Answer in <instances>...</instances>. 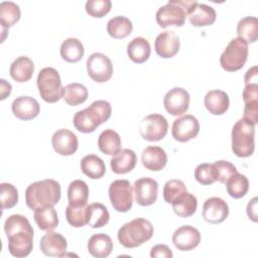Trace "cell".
<instances>
[{
	"instance_id": "obj_1",
	"label": "cell",
	"mask_w": 258,
	"mask_h": 258,
	"mask_svg": "<svg viewBox=\"0 0 258 258\" xmlns=\"http://www.w3.org/2000/svg\"><path fill=\"white\" fill-rule=\"evenodd\" d=\"M9 253L17 258L26 257L33 248V229L26 217L11 215L4 223Z\"/></svg>"
},
{
	"instance_id": "obj_2",
	"label": "cell",
	"mask_w": 258,
	"mask_h": 258,
	"mask_svg": "<svg viewBox=\"0 0 258 258\" xmlns=\"http://www.w3.org/2000/svg\"><path fill=\"white\" fill-rule=\"evenodd\" d=\"M60 200V184L51 178L37 180L29 184L25 190V202L29 209L53 207Z\"/></svg>"
},
{
	"instance_id": "obj_3",
	"label": "cell",
	"mask_w": 258,
	"mask_h": 258,
	"mask_svg": "<svg viewBox=\"0 0 258 258\" xmlns=\"http://www.w3.org/2000/svg\"><path fill=\"white\" fill-rule=\"evenodd\" d=\"M112 108L108 101L98 100L88 108L78 111L74 116V126L82 133H91L101 124L109 120Z\"/></svg>"
},
{
	"instance_id": "obj_4",
	"label": "cell",
	"mask_w": 258,
	"mask_h": 258,
	"mask_svg": "<svg viewBox=\"0 0 258 258\" xmlns=\"http://www.w3.org/2000/svg\"><path fill=\"white\" fill-rule=\"evenodd\" d=\"M153 232V226L148 220L136 218L121 226L117 238L123 247L136 248L150 240Z\"/></svg>"
},
{
	"instance_id": "obj_5",
	"label": "cell",
	"mask_w": 258,
	"mask_h": 258,
	"mask_svg": "<svg viewBox=\"0 0 258 258\" xmlns=\"http://www.w3.org/2000/svg\"><path fill=\"white\" fill-rule=\"evenodd\" d=\"M196 0H170L165 5L158 8L156 12V22L161 28L167 26H182L186 15L195 7Z\"/></svg>"
},
{
	"instance_id": "obj_6",
	"label": "cell",
	"mask_w": 258,
	"mask_h": 258,
	"mask_svg": "<svg viewBox=\"0 0 258 258\" xmlns=\"http://www.w3.org/2000/svg\"><path fill=\"white\" fill-rule=\"evenodd\" d=\"M232 150L238 157H248L255 149V125L245 118L239 119L232 129Z\"/></svg>"
},
{
	"instance_id": "obj_7",
	"label": "cell",
	"mask_w": 258,
	"mask_h": 258,
	"mask_svg": "<svg viewBox=\"0 0 258 258\" xmlns=\"http://www.w3.org/2000/svg\"><path fill=\"white\" fill-rule=\"evenodd\" d=\"M37 88L40 97L47 103H56L63 98L64 88L58 72L53 68H43L37 76Z\"/></svg>"
},
{
	"instance_id": "obj_8",
	"label": "cell",
	"mask_w": 258,
	"mask_h": 258,
	"mask_svg": "<svg viewBox=\"0 0 258 258\" xmlns=\"http://www.w3.org/2000/svg\"><path fill=\"white\" fill-rule=\"evenodd\" d=\"M248 43L242 38H233L220 56V64L227 72L241 70L248 57Z\"/></svg>"
},
{
	"instance_id": "obj_9",
	"label": "cell",
	"mask_w": 258,
	"mask_h": 258,
	"mask_svg": "<svg viewBox=\"0 0 258 258\" xmlns=\"http://www.w3.org/2000/svg\"><path fill=\"white\" fill-rule=\"evenodd\" d=\"M109 198L114 210L128 212L133 205V188L127 179L114 180L109 186Z\"/></svg>"
},
{
	"instance_id": "obj_10",
	"label": "cell",
	"mask_w": 258,
	"mask_h": 258,
	"mask_svg": "<svg viewBox=\"0 0 258 258\" xmlns=\"http://www.w3.org/2000/svg\"><path fill=\"white\" fill-rule=\"evenodd\" d=\"M168 130L167 120L160 114H150L142 119L139 132L143 139L151 142L163 139Z\"/></svg>"
},
{
	"instance_id": "obj_11",
	"label": "cell",
	"mask_w": 258,
	"mask_h": 258,
	"mask_svg": "<svg viewBox=\"0 0 258 258\" xmlns=\"http://www.w3.org/2000/svg\"><path fill=\"white\" fill-rule=\"evenodd\" d=\"M87 73L93 81L106 83L113 75L112 61L102 52L92 53L87 59Z\"/></svg>"
},
{
	"instance_id": "obj_12",
	"label": "cell",
	"mask_w": 258,
	"mask_h": 258,
	"mask_svg": "<svg viewBox=\"0 0 258 258\" xmlns=\"http://www.w3.org/2000/svg\"><path fill=\"white\" fill-rule=\"evenodd\" d=\"M200 132V123L192 115H184L175 119L172 123V137L179 142H186L198 136Z\"/></svg>"
},
{
	"instance_id": "obj_13",
	"label": "cell",
	"mask_w": 258,
	"mask_h": 258,
	"mask_svg": "<svg viewBox=\"0 0 258 258\" xmlns=\"http://www.w3.org/2000/svg\"><path fill=\"white\" fill-rule=\"evenodd\" d=\"M189 94L182 88H172L169 90L164 98L163 105L167 113L172 116H181L184 114L189 107Z\"/></svg>"
},
{
	"instance_id": "obj_14",
	"label": "cell",
	"mask_w": 258,
	"mask_h": 258,
	"mask_svg": "<svg viewBox=\"0 0 258 258\" xmlns=\"http://www.w3.org/2000/svg\"><path fill=\"white\" fill-rule=\"evenodd\" d=\"M135 201L139 206L147 207L153 205L157 200L158 183L151 177H141L133 184Z\"/></svg>"
},
{
	"instance_id": "obj_15",
	"label": "cell",
	"mask_w": 258,
	"mask_h": 258,
	"mask_svg": "<svg viewBox=\"0 0 258 258\" xmlns=\"http://www.w3.org/2000/svg\"><path fill=\"white\" fill-rule=\"evenodd\" d=\"M51 144L54 151L63 156L74 154L79 147V141L76 134L66 128L58 129L53 133Z\"/></svg>"
},
{
	"instance_id": "obj_16",
	"label": "cell",
	"mask_w": 258,
	"mask_h": 258,
	"mask_svg": "<svg viewBox=\"0 0 258 258\" xmlns=\"http://www.w3.org/2000/svg\"><path fill=\"white\" fill-rule=\"evenodd\" d=\"M229 215L228 204L221 198L212 197L208 199L203 206V218L210 224H220L224 222Z\"/></svg>"
},
{
	"instance_id": "obj_17",
	"label": "cell",
	"mask_w": 258,
	"mask_h": 258,
	"mask_svg": "<svg viewBox=\"0 0 258 258\" xmlns=\"http://www.w3.org/2000/svg\"><path fill=\"white\" fill-rule=\"evenodd\" d=\"M200 242L201 234L199 230L189 225L179 227L172 235V243L180 251H190L198 247Z\"/></svg>"
},
{
	"instance_id": "obj_18",
	"label": "cell",
	"mask_w": 258,
	"mask_h": 258,
	"mask_svg": "<svg viewBox=\"0 0 258 258\" xmlns=\"http://www.w3.org/2000/svg\"><path fill=\"white\" fill-rule=\"evenodd\" d=\"M179 37L172 30H165L159 33L154 41V49L156 53L163 58L174 56L179 50Z\"/></svg>"
},
{
	"instance_id": "obj_19",
	"label": "cell",
	"mask_w": 258,
	"mask_h": 258,
	"mask_svg": "<svg viewBox=\"0 0 258 258\" xmlns=\"http://www.w3.org/2000/svg\"><path fill=\"white\" fill-rule=\"evenodd\" d=\"M41 252L49 257H62L67 251L68 242L66 238L56 232L48 231L40 239Z\"/></svg>"
},
{
	"instance_id": "obj_20",
	"label": "cell",
	"mask_w": 258,
	"mask_h": 258,
	"mask_svg": "<svg viewBox=\"0 0 258 258\" xmlns=\"http://www.w3.org/2000/svg\"><path fill=\"white\" fill-rule=\"evenodd\" d=\"M11 110L16 118L27 121L37 117L40 112V105L32 97L21 96L14 99L11 105Z\"/></svg>"
},
{
	"instance_id": "obj_21",
	"label": "cell",
	"mask_w": 258,
	"mask_h": 258,
	"mask_svg": "<svg viewBox=\"0 0 258 258\" xmlns=\"http://www.w3.org/2000/svg\"><path fill=\"white\" fill-rule=\"evenodd\" d=\"M141 162L146 169L159 171L167 163V155L163 148L159 146H148L141 154Z\"/></svg>"
},
{
	"instance_id": "obj_22",
	"label": "cell",
	"mask_w": 258,
	"mask_h": 258,
	"mask_svg": "<svg viewBox=\"0 0 258 258\" xmlns=\"http://www.w3.org/2000/svg\"><path fill=\"white\" fill-rule=\"evenodd\" d=\"M137 162L136 153L128 148H124L117 152L110 160V166L114 173L124 174L134 169Z\"/></svg>"
},
{
	"instance_id": "obj_23",
	"label": "cell",
	"mask_w": 258,
	"mask_h": 258,
	"mask_svg": "<svg viewBox=\"0 0 258 258\" xmlns=\"http://www.w3.org/2000/svg\"><path fill=\"white\" fill-rule=\"evenodd\" d=\"M204 103L211 114L223 115L229 109L230 100L226 92L222 90H212L206 94Z\"/></svg>"
},
{
	"instance_id": "obj_24",
	"label": "cell",
	"mask_w": 258,
	"mask_h": 258,
	"mask_svg": "<svg viewBox=\"0 0 258 258\" xmlns=\"http://www.w3.org/2000/svg\"><path fill=\"white\" fill-rule=\"evenodd\" d=\"M187 16L192 26L202 27L212 25L216 21L217 13L213 7L203 3H197Z\"/></svg>"
},
{
	"instance_id": "obj_25",
	"label": "cell",
	"mask_w": 258,
	"mask_h": 258,
	"mask_svg": "<svg viewBox=\"0 0 258 258\" xmlns=\"http://www.w3.org/2000/svg\"><path fill=\"white\" fill-rule=\"evenodd\" d=\"M113 250V241L110 236L99 233L91 236L88 242L89 253L96 258H106Z\"/></svg>"
},
{
	"instance_id": "obj_26",
	"label": "cell",
	"mask_w": 258,
	"mask_h": 258,
	"mask_svg": "<svg viewBox=\"0 0 258 258\" xmlns=\"http://www.w3.org/2000/svg\"><path fill=\"white\" fill-rule=\"evenodd\" d=\"M34 72L33 61L27 56H19L10 66L9 74L18 83H24L32 78Z\"/></svg>"
},
{
	"instance_id": "obj_27",
	"label": "cell",
	"mask_w": 258,
	"mask_h": 258,
	"mask_svg": "<svg viewBox=\"0 0 258 258\" xmlns=\"http://www.w3.org/2000/svg\"><path fill=\"white\" fill-rule=\"evenodd\" d=\"M150 44L144 37H134L127 45V54L129 58L136 63L146 61L150 56Z\"/></svg>"
},
{
	"instance_id": "obj_28",
	"label": "cell",
	"mask_w": 258,
	"mask_h": 258,
	"mask_svg": "<svg viewBox=\"0 0 258 258\" xmlns=\"http://www.w3.org/2000/svg\"><path fill=\"white\" fill-rule=\"evenodd\" d=\"M89 186L82 179L73 180L68 187V201L72 207H82L88 205Z\"/></svg>"
},
{
	"instance_id": "obj_29",
	"label": "cell",
	"mask_w": 258,
	"mask_h": 258,
	"mask_svg": "<svg viewBox=\"0 0 258 258\" xmlns=\"http://www.w3.org/2000/svg\"><path fill=\"white\" fill-rule=\"evenodd\" d=\"M98 147L107 155H115L121 150V137L113 129H106L98 138Z\"/></svg>"
},
{
	"instance_id": "obj_30",
	"label": "cell",
	"mask_w": 258,
	"mask_h": 258,
	"mask_svg": "<svg viewBox=\"0 0 258 258\" xmlns=\"http://www.w3.org/2000/svg\"><path fill=\"white\" fill-rule=\"evenodd\" d=\"M80 165L83 173L92 179L101 178L106 172V165L104 161L95 154H88L84 156Z\"/></svg>"
},
{
	"instance_id": "obj_31",
	"label": "cell",
	"mask_w": 258,
	"mask_h": 258,
	"mask_svg": "<svg viewBox=\"0 0 258 258\" xmlns=\"http://www.w3.org/2000/svg\"><path fill=\"white\" fill-rule=\"evenodd\" d=\"M172 210L178 217L188 218L192 216L198 208V200L190 192H184L172 203Z\"/></svg>"
},
{
	"instance_id": "obj_32",
	"label": "cell",
	"mask_w": 258,
	"mask_h": 258,
	"mask_svg": "<svg viewBox=\"0 0 258 258\" xmlns=\"http://www.w3.org/2000/svg\"><path fill=\"white\" fill-rule=\"evenodd\" d=\"M84 45L78 38H67L60 45V56L68 62H77L81 60L84 56Z\"/></svg>"
},
{
	"instance_id": "obj_33",
	"label": "cell",
	"mask_w": 258,
	"mask_h": 258,
	"mask_svg": "<svg viewBox=\"0 0 258 258\" xmlns=\"http://www.w3.org/2000/svg\"><path fill=\"white\" fill-rule=\"evenodd\" d=\"M33 218L37 227L42 231H52L58 225L57 213L53 207H46L35 210Z\"/></svg>"
},
{
	"instance_id": "obj_34",
	"label": "cell",
	"mask_w": 258,
	"mask_h": 258,
	"mask_svg": "<svg viewBox=\"0 0 258 258\" xmlns=\"http://www.w3.org/2000/svg\"><path fill=\"white\" fill-rule=\"evenodd\" d=\"M133 29L131 20L125 16H115L107 23V31L110 36L116 39L127 37Z\"/></svg>"
},
{
	"instance_id": "obj_35",
	"label": "cell",
	"mask_w": 258,
	"mask_h": 258,
	"mask_svg": "<svg viewBox=\"0 0 258 258\" xmlns=\"http://www.w3.org/2000/svg\"><path fill=\"white\" fill-rule=\"evenodd\" d=\"M237 34L247 43H252L258 37V20L254 16H246L237 24Z\"/></svg>"
},
{
	"instance_id": "obj_36",
	"label": "cell",
	"mask_w": 258,
	"mask_h": 258,
	"mask_svg": "<svg viewBox=\"0 0 258 258\" xmlns=\"http://www.w3.org/2000/svg\"><path fill=\"white\" fill-rule=\"evenodd\" d=\"M21 16L19 6L12 1H4L0 4V23L6 29L19 21Z\"/></svg>"
},
{
	"instance_id": "obj_37",
	"label": "cell",
	"mask_w": 258,
	"mask_h": 258,
	"mask_svg": "<svg viewBox=\"0 0 258 258\" xmlns=\"http://www.w3.org/2000/svg\"><path fill=\"white\" fill-rule=\"evenodd\" d=\"M89 96L88 89L79 83H72L64 87L63 100L70 106H78L83 104Z\"/></svg>"
},
{
	"instance_id": "obj_38",
	"label": "cell",
	"mask_w": 258,
	"mask_h": 258,
	"mask_svg": "<svg viewBox=\"0 0 258 258\" xmlns=\"http://www.w3.org/2000/svg\"><path fill=\"white\" fill-rule=\"evenodd\" d=\"M66 218L71 226L75 228L84 227L89 222L90 205L82 207H72L69 205L66 209Z\"/></svg>"
},
{
	"instance_id": "obj_39",
	"label": "cell",
	"mask_w": 258,
	"mask_h": 258,
	"mask_svg": "<svg viewBox=\"0 0 258 258\" xmlns=\"http://www.w3.org/2000/svg\"><path fill=\"white\" fill-rule=\"evenodd\" d=\"M227 191L230 197L234 199L243 198L249 189V180L248 178L241 173L233 174L225 183Z\"/></svg>"
},
{
	"instance_id": "obj_40",
	"label": "cell",
	"mask_w": 258,
	"mask_h": 258,
	"mask_svg": "<svg viewBox=\"0 0 258 258\" xmlns=\"http://www.w3.org/2000/svg\"><path fill=\"white\" fill-rule=\"evenodd\" d=\"M110 219V214L108 209L100 203H94L90 205V218L89 226L92 228H101L105 226Z\"/></svg>"
},
{
	"instance_id": "obj_41",
	"label": "cell",
	"mask_w": 258,
	"mask_h": 258,
	"mask_svg": "<svg viewBox=\"0 0 258 258\" xmlns=\"http://www.w3.org/2000/svg\"><path fill=\"white\" fill-rule=\"evenodd\" d=\"M186 187L183 181L179 179L167 180L163 186V199L166 203L171 204L174 200L186 192Z\"/></svg>"
},
{
	"instance_id": "obj_42",
	"label": "cell",
	"mask_w": 258,
	"mask_h": 258,
	"mask_svg": "<svg viewBox=\"0 0 258 258\" xmlns=\"http://www.w3.org/2000/svg\"><path fill=\"white\" fill-rule=\"evenodd\" d=\"M215 178L221 183H226L227 180L235 173H237L236 166L227 160H218L213 163Z\"/></svg>"
},
{
	"instance_id": "obj_43",
	"label": "cell",
	"mask_w": 258,
	"mask_h": 258,
	"mask_svg": "<svg viewBox=\"0 0 258 258\" xmlns=\"http://www.w3.org/2000/svg\"><path fill=\"white\" fill-rule=\"evenodd\" d=\"M112 3L110 0H88L85 8L87 13L95 18H101L111 10Z\"/></svg>"
},
{
	"instance_id": "obj_44",
	"label": "cell",
	"mask_w": 258,
	"mask_h": 258,
	"mask_svg": "<svg viewBox=\"0 0 258 258\" xmlns=\"http://www.w3.org/2000/svg\"><path fill=\"white\" fill-rule=\"evenodd\" d=\"M1 206L2 209H11L18 202V191L16 187L8 182L1 183Z\"/></svg>"
},
{
	"instance_id": "obj_45",
	"label": "cell",
	"mask_w": 258,
	"mask_h": 258,
	"mask_svg": "<svg viewBox=\"0 0 258 258\" xmlns=\"http://www.w3.org/2000/svg\"><path fill=\"white\" fill-rule=\"evenodd\" d=\"M195 178L203 185H210L216 181L213 163H201L195 169Z\"/></svg>"
},
{
	"instance_id": "obj_46",
	"label": "cell",
	"mask_w": 258,
	"mask_h": 258,
	"mask_svg": "<svg viewBox=\"0 0 258 258\" xmlns=\"http://www.w3.org/2000/svg\"><path fill=\"white\" fill-rule=\"evenodd\" d=\"M243 100L245 104L258 102V83H247L243 91Z\"/></svg>"
},
{
	"instance_id": "obj_47",
	"label": "cell",
	"mask_w": 258,
	"mask_h": 258,
	"mask_svg": "<svg viewBox=\"0 0 258 258\" xmlns=\"http://www.w3.org/2000/svg\"><path fill=\"white\" fill-rule=\"evenodd\" d=\"M173 254L170 248L164 244H158L151 248L150 257L152 258H172Z\"/></svg>"
},
{
	"instance_id": "obj_48",
	"label": "cell",
	"mask_w": 258,
	"mask_h": 258,
	"mask_svg": "<svg viewBox=\"0 0 258 258\" xmlns=\"http://www.w3.org/2000/svg\"><path fill=\"white\" fill-rule=\"evenodd\" d=\"M257 201L258 199L255 197L247 205V215L253 222H257Z\"/></svg>"
},
{
	"instance_id": "obj_49",
	"label": "cell",
	"mask_w": 258,
	"mask_h": 258,
	"mask_svg": "<svg viewBox=\"0 0 258 258\" xmlns=\"http://www.w3.org/2000/svg\"><path fill=\"white\" fill-rule=\"evenodd\" d=\"M257 74H258V72H257V66H254V67L250 68V69L246 72V75H245V78H244L245 84L257 82V81H258Z\"/></svg>"
},
{
	"instance_id": "obj_50",
	"label": "cell",
	"mask_w": 258,
	"mask_h": 258,
	"mask_svg": "<svg viewBox=\"0 0 258 258\" xmlns=\"http://www.w3.org/2000/svg\"><path fill=\"white\" fill-rule=\"evenodd\" d=\"M0 83H1V100H4L6 97H8L11 93V85L10 83L6 82L4 79H1L0 80Z\"/></svg>"
}]
</instances>
